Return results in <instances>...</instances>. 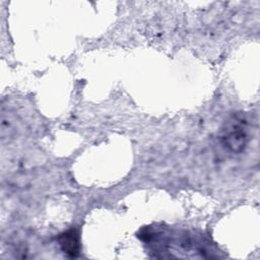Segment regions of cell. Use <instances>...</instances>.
I'll use <instances>...</instances> for the list:
<instances>
[{"mask_svg": "<svg viewBox=\"0 0 260 260\" xmlns=\"http://www.w3.org/2000/svg\"><path fill=\"white\" fill-rule=\"evenodd\" d=\"M221 140L228 149L233 152L242 151L248 141L247 123L244 119L233 118L221 131Z\"/></svg>", "mask_w": 260, "mask_h": 260, "instance_id": "6da1fadb", "label": "cell"}, {"mask_svg": "<svg viewBox=\"0 0 260 260\" xmlns=\"http://www.w3.org/2000/svg\"><path fill=\"white\" fill-rule=\"evenodd\" d=\"M58 243L62 252L67 256L76 257L79 254L80 242L78 233L75 230L70 229L59 235Z\"/></svg>", "mask_w": 260, "mask_h": 260, "instance_id": "7a4b0ae2", "label": "cell"}]
</instances>
